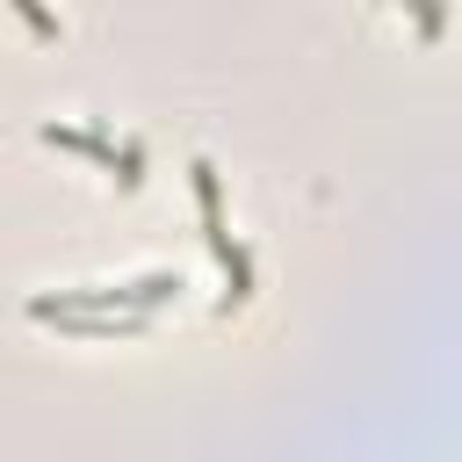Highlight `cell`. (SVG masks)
Segmentation results:
<instances>
[{
  "label": "cell",
  "instance_id": "6da1fadb",
  "mask_svg": "<svg viewBox=\"0 0 462 462\" xmlns=\"http://www.w3.org/2000/svg\"><path fill=\"white\" fill-rule=\"evenodd\" d=\"M166 296H180V274L152 267V274H123V282H72V289H36L22 310L36 325H58V318H152Z\"/></svg>",
  "mask_w": 462,
  "mask_h": 462
},
{
  "label": "cell",
  "instance_id": "7a4b0ae2",
  "mask_svg": "<svg viewBox=\"0 0 462 462\" xmlns=\"http://www.w3.org/2000/svg\"><path fill=\"white\" fill-rule=\"evenodd\" d=\"M188 188H195L202 238H209L217 267L231 274V296H224V310H231V303H245V296H253V253H245V245L231 238V224H224V188H217V166H209V159H188Z\"/></svg>",
  "mask_w": 462,
  "mask_h": 462
},
{
  "label": "cell",
  "instance_id": "3957f363",
  "mask_svg": "<svg viewBox=\"0 0 462 462\" xmlns=\"http://www.w3.org/2000/svg\"><path fill=\"white\" fill-rule=\"evenodd\" d=\"M43 144H58V152H79V159L108 166L123 188H137V180H144V144H137V137H108V130H87V123H43Z\"/></svg>",
  "mask_w": 462,
  "mask_h": 462
},
{
  "label": "cell",
  "instance_id": "277c9868",
  "mask_svg": "<svg viewBox=\"0 0 462 462\" xmlns=\"http://www.w3.org/2000/svg\"><path fill=\"white\" fill-rule=\"evenodd\" d=\"M152 318H58V332H72V339H137Z\"/></svg>",
  "mask_w": 462,
  "mask_h": 462
},
{
  "label": "cell",
  "instance_id": "5b68a950",
  "mask_svg": "<svg viewBox=\"0 0 462 462\" xmlns=\"http://www.w3.org/2000/svg\"><path fill=\"white\" fill-rule=\"evenodd\" d=\"M14 14H22V22H29V29H36V36H58V22H51V14H43V7H36V0H14Z\"/></svg>",
  "mask_w": 462,
  "mask_h": 462
}]
</instances>
